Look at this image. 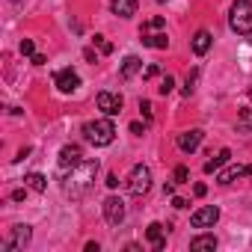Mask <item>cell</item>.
Instances as JSON below:
<instances>
[{
    "instance_id": "cell-16",
    "label": "cell",
    "mask_w": 252,
    "mask_h": 252,
    "mask_svg": "<svg viewBox=\"0 0 252 252\" xmlns=\"http://www.w3.org/2000/svg\"><path fill=\"white\" fill-rule=\"evenodd\" d=\"M146 237H149V243H152L158 252L166 246V234H163V225H160V222H152V225H149V231H146Z\"/></svg>"
},
{
    "instance_id": "cell-17",
    "label": "cell",
    "mask_w": 252,
    "mask_h": 252,
    "mask_svg": "<svg viewBox=\"0 0 252 252\" xmlns=\"http://www.w3.org/2000/svg\"><path fill=\"white\" fill-rule=\"evenodd\" d=\"M140 68H143V60H140V57H125V63H122V77L131 80Z\"/></svg>"
},
{
    "instance_id": "cell-9",
    "label": "cell",
    "mask_w": 252,
    "mask_h": 252,
    "mask_svg": "<svg viewBox=\"0 0 252 252\" xmlns=\"http://www.w3.org/2000/svg\"><path fill=\"white\" fill-rule=\"evenodd\" d=\"M98 110H101L104 116H119V113H122V95H116V92H101V95H98Z\"/></svg>"
},
{
    "instance_id": "cell-24",
    "label": "cell",
    "mask_w": 252,
    "mask_h": 252,
    "mask_svg": "<svg viewBox=\"0 0 252 252\" xmlns=\"http://www.w3.org/2000/svg\"><path fill=\"white\" fill-rule=\"evenodd\" d=\"M172 86H175V77H169V74H166V77L160 80V86H158V89H160V95H169V92H172Z\"/></svg>"
},
{
    "instance_id": "cell-12",
    "label": "cell",
    "mask_w": 252,
    "mask_h": 252,
    "mask_svg": "<svg viewBox=\"0 0 252 252\" xmlns=\"http://www.w3.org/2000/svg\"><path fill=\"white\" fill-rule=\"evenodd\" d=\"M243 175H252V166H228V169H222L220 175H217V184H231V181H237V178H243Z\"/></svg>"
},
{
    "instance_id": "cell-29",
    "label": "cell",
    "mask_w": 252,
    "mask_h": 252,
    "mask_svg": "<svg viewBox=\"0 0 252 252\" xmlns=\"http://www.w3.org/2000/svg\"><path fill=\"white\" fill-rule=\"evenodd\" d=\"M27 199V187L24 190H12V202H24Z\"/></svg>"
},
{
    "instance_id": "cell-38",
    "label": "cell",
    "mask_w": 252,
    "mask_h": 252,
    "mask_svg": "<svg viewBox=\"0 0 252 252\" xmlns=\"http://www.w3.org/2000/svg\"><path fill=\"white\" fill-rule=\"evenodd\" d=\"M12 3H21V0H12Z\"/></svg>"
},
{
    "instance_id": "cell-5",
    "label": "cell",
    "mask_w": 252,
    "mask_h": 252,
    "mask_svg": "<svg viewBox=\"0 0 252 252\" xmlns=\"http://www.w3.org/2000/svg\"><path fill=\"white\" fill-rule=\"evenodd\" d=\"M217 220H220V208H217V205H205V208L193 211L190 225H193V228H214Z\"/></svg>"
},
{
    "instance_id": "cell-14",
    "label": "cell",
    "mask_w": 252,
    "mask_h": 252,
    "mask_svg": "<svg viewBox=\"0 0 252 252\" xmlns=\"http://www.w3.org/2000/svg\"><path fill=\"white\" fill-rule=\"evenodd\" d=\"M137 3L140 0H113V15L131 18V15H137Z\"/></svg>"
},
{
    "instance_id": "cell-13",
    "label": "cell",
    "mask_w": 252,
    "mask_h": 252,
    "mask_svg": "<svg viewBox=\"0 0 252 252\" xmlns=\"http://www.w3.org/2000/svg\"><path fill=\"white\" fill-rule=\"evenodd\" d=\"M211 42H214V36H211L208 30H199V33L193 36V54H196V57H205V54L211 51Z\"/></svg>"
},
{
    "instance_id": "cell-6",
    "label": "cell",
    "mask_w": 252,
    "mask_h": 252,
    "mask_svg": "<svg viewBox=\"0 0 252 252\" xmlns=\"http://www.w3.org/2000/svg\"><path fill=\"white\" fill-rule=\"evenodd\" d=\"M104 220L110 225H122L125 222V202L119 196H107L104 199Z\"/></svg>"
},
{
    "instance_id": "cell-34",
    "label": "cell",
    "mask_w": 252,
    "mask_h": 252,
    "mask_svg": "<svg viewBox=\"0 0 252 252\" xmlns=\"http://www.w3.org/2000/svg\"><path fill=\"white\" fill-rule=\"evenodd\" d=\"M155 74H158V65H149V68H146V80H152Z\"/></svg>"
},
{
    "instance_id": "cell-30",
    "label": "cell",
    "mask_w": 252,
    "mask_h": 252,
    "mask_svg": "<svg viewBox=\"0 0 252 252\" xmlns=\"http://www.w3.org/2000/svg\"><path fill=\"white\" fill-rule=\"evenodd\" d=\"M107 187H113V190L119 187V175H116V172H110V175H107Z\"/></svg>"
},
{
    "instance_id": "cell-8",
    "label": "cell",
    "mask_w": 252,
    "mask_h": 252,
    "mask_svg": "<svg viewBox=\"0 0 252 252\" xmlns=\"http://www.w3.org/2000/svg\"><path fill=\"white\" fill-rule=\"evenodd\" d=\"M54 86H57L60 92H74V89L80 86V77H77L74 68H60V71L54 74Z\"/></svg>"
},
{
    "instance_id": "cell-15",
    "label": "cell",
    "mask_w": 252,
    "mask_h": 252,
    "mask_svg": "<svg viewBox=\"0 0 252 252\" xmlns=\"http://www.w3.org/2000/svg\"><path fill=\"white\" fill-rule=\"evenodd\" d=\"M140 36H143L140 42H143L146 48H158V51H166V45H169L166 33H152V30H149V33H140Z\"/></svg>"
},
{
    "instance_id": "cell-27",
    "label": "cell",
    "mask_w": 252,
    "mask_h": 252,
    "mask_svg": "<svg viewBox=\"0 0 252 252\" xmlns=\"http://www.w3.org/2000/svg\"><path fill=\"white\" fill-rule=\"evenodd\" d=\"M160 27H163V18H152V21H149V24H146L140 33H149V30H160Z\"/></svg>"
},
{
    "instance_id": "cell-35",
    "label": "cell",
    "mask_w": 252,
    "mask_h": 252,
    "mask_svg": "<svg viewBox=\"0 0 252 252\" xmlns=\"http://www.w3.org/2000/svg\"><path fill=\"white\" fill-rule=\"evenodd\" d=\"M193 193H196V196H205V193H208V187H205V184H196V187H193Z\"/></svg>"
},
{
    "instance_id": "cell-36",
    "label": "cell",
    "mask_w": 252,
    "mask_h": 252,
    "mask_svg": "<svg viewBox=\"0 0 252 252\" xmlns=\"http://www.w3.org/2000/svg\"><path fill=\"white\" fill-rule=\"evenodd\" d=\"M83 57H86L89 63H95V51H92V48H86V51H83Z\"/></svg>"
},
{
    "instance_id": "cell-11",
    "label": "cell",
    "mask_w": 252,
    "mask_h": 252,
    "mask_svg": "<svg viewBox=\"0 0 252 252\" xmlns=\"http://www.w3.org/2000/svg\"><path fill=\"white\" fill-rule=\"evenodd\" d=\"M83 160V149L80 146H63L60 149V166L68 169V166H77Z\"/></svg>"
},
{
    "instance_id": "cell-20",
    "label": "cell",
    "mask_w": 252,
    "mask_h": 252,
    "mask_svg": "<svg viewBox=\"0 0 252 252\" xmlns=\"http://www.w3.org/2000/svg\"><path fill=\"white\" fill-rule=\"evenodd\" d=\"M252 131V110L249 107H240V116H237V134H249Z\"/></svg>"
},
{
    "instance_id": "cell-3",
    "label": "cell",
    "mask_w": 252,
    "mask_h": 252,
    "mask_svg": "<svg viewBox=\"0 0 252 252\" xmlns=\"http://www.w3.org/2000/svg\"><path fill=\"white\" fill-rule=\"evenodd\" d=\"M228 27L237 36H249L252 33V0H234L231 15H228Z\"/></svg>"
},
{
    "instance_id": "cell-1",
    "label": "cell",
    "mask_w": 252,
    "mask_h": 252,
    "mask_svg": "<svg viewBox=\"0 0 252 252\" xmlns=\"http://www.w3.org/2000/svg\"><path fill=\"white\" fill-rule=\"evenodd\" d=\"M95 175H98V160H80L77 166H71V172L65 175L63 181V190L68 199H83L92 184H95Z\"/></svg>"
},
{
    "instance_id": "cell-23",
    "label": "cell",
    "mask_w": 252,
    "mask_h": 252,
    "mask_svg": "<svg viewBox=\"0 0 252 252\" xmlns=\"http://www.w3.org/2000/svg\"><path fill=\"white\" fill-rule=\"evenodd\" d=\"M18 51H21V57H33V54H36V48H33V42H30V39H21Z\"/></svg>"
},
{
    "instance_id": "cell-2",
    "label": "cell",
    "mask_w": 252,
    "mask_h": 252,
    "mask_svg": "<svg viewBox=\"0 0 252 252\" xmlns=\"http://www.w3.org/2000/svg\"><path fill=\"white\" fill-rule=\"evenodd\" d=\"M83 137H86V143H92L95 149H104V146H110V143L116 140V128H113L110 116H107V119L86 122V125H83Z\"/></svg>"
},
{
    "instance_id": "cell-21",
    "label": "cell",
    "mask_w": 252,
    "mask_h": 252,
    "mask_svg": "<svg viewBox=\"0 0 252 252\" xmlns=\"http://www.w3.org/2000/svg\"><path fill=\"white\" fill-rule=\"evenodd\" d=\"M228 158H231V152H228V149H222L214 160H208V163H205V172H208V175H211V172H217L220 166H225V163H228Z\"/></svg>"
},
{
    "instance_id": "cell-7",
    "label": "cell",
    "mask_w": 252,
    "mask_h": 252,
    "mask_svg": "<svg viewBox=\"0 0 252 252\" xmlns=\"http://www.w3.org/2000/svg\"><path fill=\"white\" fill-rule=\"evenodd\" d=\"M30 237H33V231H30V225H12V234L3 240V249L6 252H15V249H24L27 243H30Z\"/></svg>"
},
{
    "instance_id": "cell-32",
    "label": "cell",
    "mask_w": 252,
    "mask_h": 252,
    "mask_svg": "<svg viewBox=\"0 0 252 252\" xmlns=\"http://www.w3.org/2000/svg\"><path fill=\"white\" fill-rule=\"evenodd\" d=\"M143 131H146V125H140V122H131V134H137V137H140Z\"/></svg>"
},
{
    "instance_id": "cell-31",
    "label": "cell",
    "mask_w": 252,
    "mask_h": 252,
    "mask_svg": "<svg viewBox=\"0 0 252 252\" xmlns=\"http://www.w3.org/2000/svg\"><path fill=\"white\" fill-rule=\"evenodd\" d=\"M172 208H178V211H181V208H187V199H181V196H172Z\"/></svg>"
},
{
    "instance_id": "cell-4",
    "label": "cell",
    "mask_w": 252,
    "mask_h": 252,
    "mask_svg": "<svg viewBox=\"0 0 252 252\" xmlns=\"http://www.w3.org/2000/svg\"><path fill=\"white\" fill-rule=\"evenodd\" d=\"M128 190H131V196H146V193L152 190V169H149L146 163H137V166L131 169Z\"/></svg>"
},
{
    "instance_id": "cell-39",
    "label": "cell",
    "mask_w": 252,
    "mask_h": 252,
    "mask_svg": "<svg viewBox=\"0 0 252 252\" xmlns=\"http://www.w3.org/2000/svg\"><path fill=\"white\" fill-rule=\"evenodd\" d=\"M249 42H252V33H249Z\"/></svg>"
},
{
    "instance_id": "cell-18",
    "label": "cell",
    "mask_w": 252,
    "mask_h": 252,
    "mask_svg": "<svg viewBox=\"0 0 252 252\" xmlns=\"http://www.w3.org/2000/svg\"><path fill=\"white\" fill-rule=\"evenodd\" d=\"M24 184H27L30 190H36V193H45V190H48V178H45L42 172H30V175H24Z\"/></svg>"
},
{
    "instance_id": "cell-19",
    "label": "cell",
    "mask_w": 252,
    "mask_h": 252,
    "mask_svg": "<svg viewBox=\"0 0 252 252\" xmlns=\"http://www.w3.org/2000/svg\"><path fill=\"white\" fill-rule=\"evenodd\" d=\"M190 249L193 252H202V249H217V237L214 234H199L190 240Z\"/></svg>"
},
{
    "instance_id": "cell-33",
    "label": "cell",
    "mask_w": 252,
    "mask_h": 252,
    "mask_svg": "<svg viewBox=\"0 0 252 252\" xmlns=\"http://www.w3.org/2000/svg\"><path fill=\"white\" fill-rule=\"evenodd\" d=\"M45 63H48L45 54H33V65H45Z\"/></svg>"
},
{
    "instance_id": "cell-10",
    "label": "cell",
    "mask_w": 252,
    "mask_h": 252,
    "mask_svg": "<svg viewBox=\"0 0 252 252\" xmlns=\"http://www.w3.org/2000/svg\"><path fill=\"white\" fill-rule=\"evenodd\" d=\"M202 137H205V131H199V128L184 131V134L178 137V149H181L184 155H190V152H196V149L202 146Z\"/></svg>"
},
{
    "instance_id": "cell-22",
    "label": "cell",
    "mask_w": 252,
    "mask_h": 252,
    "mask_svg": "<svg viewBox=\"0 0 252 252\" xmlns=\"http://www.w3.org/2000/svg\"><path fill=\"white\" fill-rule=\"evenodd\" d=\"M187 178H190V169H187V166H175L172 181H175V184H187Z\"/></svg>"
},
{
    "instance_id": "cell-26",
    "label": "cell",
    "mask_w": 252,
    "mask_h": 252,
    "mask_svg": "<svg viewBox=\"0 0 252 252\" xmlns=\"http://www.w3.org/2000/svg\"><path fill=\"white\" fill-rule=\"evenodd\" d=\"M95 45H98V51H101V54H113V45H110L104 36H95Z\"/></svg>"
},
{
    "instance_id": "cell-28",
    "label": "cell",
    "mask_w": 252,
    "mask_h": 252,
    "mask_svg": "<svg viewBox=\"0 0 252 252\" xmlns=\"http://www.w3.org/2000/svg\"><path fill=\"white\" fill-rule=\"evenodd\" d=\"M140 113L146 116V122H152V104L149 101H140Z\"/></svg>"
},
{
    "instance_id": "cell-37",
    "label": "cell",
    "mask_w": 252,
    "mask_h": 252,
    "mask_svg": "<svg viewBox=\"0 0 252 252\" xmlns=\"http://www.w3.org/2000/svg\"><path fill=\"white\" fill-rule=\"evenodd\" d=\"M249 101H252V89H249Z\"/></svg>"
},
{
    "instance_id": "cell-25",
    "label": "cell",
    "mask_w": 252,
    "mask_h": 252,
    "mask_svg": "<svg viewBox=\"0 0 252 252\" xmlns=\"http://www.w3.org/2000/svg\"><path fill=\"white\" fill-rule=\"evenodd\" d=\"M193 83H196V71H190V74H187V80H184V89H181V92H184L187 98H190V95H193V89H196Z\"/></svg>"
}]
</instances>
